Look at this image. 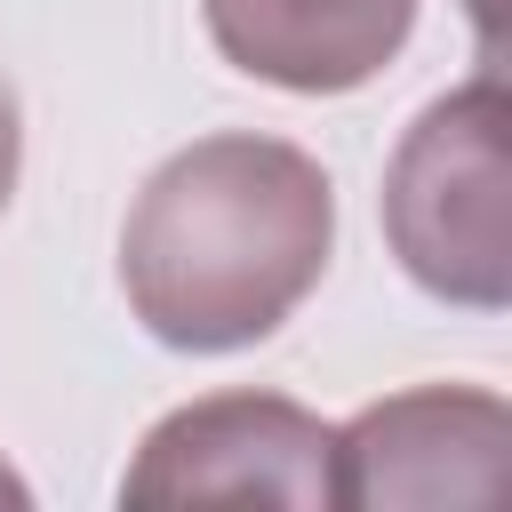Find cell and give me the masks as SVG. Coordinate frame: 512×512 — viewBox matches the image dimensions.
<instances>
[{
  "mask_svg": "<svg viewBox=\"0 0 512 512\" xmlns=\"http://www.w3.org/2000/svg\"><path fill=\"white\" fill-rule=\"evenodd\" d=\"M328 168L280 136H200L160 160L120 224L128 312L168 352L264 344L328 272Z\"/></svg>",
  "mask_w": 512,
  "mask_h": 512,
  "instance_id": "6da1fadb",
  "label": "cell"
},
{
  "mask_svg": "<svg viewBox=\"0 0 512 512\" xmlns=\"http://www.w3.org/2000/svg\"><path fill=\"white\" fill-rule=\"evenodd\" d=\"M512 104L480 72L472 88L416 112L384 168V232L416 288L440 304L504 312L512 296Z\"/></svg>",
  "mask_w": 512,
  "mask_h": 512,
  "instance_id": "7a4b0ae2",
  "label": "cell"
},
{
  "mask_svg": "<svg viewBox=\"0 0 512 512\" xmlns=\"http://www.w3.org/2000/svg\"><path fill=\"white\" fill-rule=\"evenodd\" d=\"M120 504H336V432L272 392H216L160 416L120 480Z\"/></svg>",
  "mask_w": 512,
  "mask_h": 512,
  "instance_id": "3957f363",
  "label": "cell"
},
{
  "mask_svg": "<svg viewBox=\"0 0 512 512\" xmlns=\"http://www.w3.org/2000/svg\"><path fill=\"white\" fill-rule=\"evenodd\" d=\"M504 456L512 408L496 392H392L336 432V504H496Z\"/></svg>",
  "mask_w": 512,
  "mask_h": 512,
  "instance_id": "277c9868",
  "label": "cell"
},
{
  "mask_svg": "<svg viewBox=\"0 0 512 512\" xmlns=\"http://www.w3.org/2000/svg\"><path fill=\"white\" fill-rule=\"evenodd\" d=\"M200 16L208 40L248 80L296 96H344L400 56L416 0H200Z\"/></svg>",
  "mask_w": 512,
  "mask_h": 512,
  "instance_id": "5b68a950",
  "label": "cell"
},
{
  "mask_svg": "<svg viewBox=\"0 0 512 512\" xmlns=\"http://www.w3.org/2000/svg\"><path fill=\"white\" fill-rule=\"evenodd\" d=\"M16 160H24V128H16V96H8V80H0V216H8V200H16Z\"/></svg>",
  "mask_w": 512,
  "mask_h": 512,
  "instance_id": "8992f818",
  "label": "cell"
},
{
  "mask_svg": "<svg viewBox=\"0 0 512 512\" xmlns=\"http://www.w3.org/2000/svg\"><path fill=\"white\" fill-rule=\"evenodd\" d=\"M0 504H24V480H16L8 464H0Z\"/></svg>",
  "mask_w": 512,
  "mask_h": 512,
  "instance_id": "52a82bcc",
  "label": "cell"
}]
</instances>
